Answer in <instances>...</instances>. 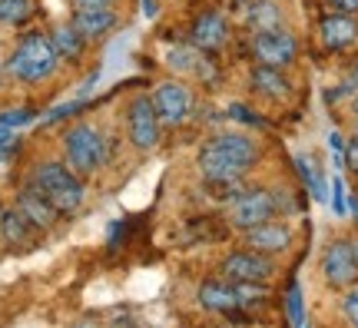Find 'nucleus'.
Here are the masks:
<instances>
[{"instance_id":"1","label":"nucleus","mask_w":358,"mask_h":328,"mask_svg":"<svg viewBox=\"0 0 358 328\" xmlns=\"http://www.w3.org/2000/svg\"><path fill=\"white\" fill-rule=\"evenodd\" d=\"M259 163V146L243 133H219V136L206 139L196 166H199V176L216 186V190H236L243 176Z\"/></svg>"},{"instance_id":"2","label":"nucleus","mask_w":358,"mask_h":328,"mask_svg":"<svg viewBox=\"0 0 358 328\" xmlns=\"http://www.w3.org/2000/svg\"><path fill=\"white\" fill-rule=\"evenodd\" d=\"M57 66H60V53L53 47L50 34L30 30L13 47L10 60H7V73L20 83H43L47 76L57 73Z\"/></svg>"},{"instance_id":"3","label":"nucleus","mask_w":358,"mask_h":328,"mask_svg":"<svg viewBox=\"0 0 358 328\" xmlns=\"http://www.w3.org/2000/svg\"><path fill=\"white\" fill-rule=\"evenodd\" d=\"M30 183L53 202L60 215H73L83 206V183L66 163H40Z\"/></svg>"},{"instance_id":"4","label":"nucleus","mask_w":358,"mask_h":328,"mask_svg":"<svg viewBox=\"0 0 358 328\" xmlns=\"http://www.w3.org/2000/svg\"><path fill=\"white\" fill-rule=\"evenodd\" d=\"M106 159V139L96 127L90 123H77L73 129H66L64 136V163L77 173L80 179L93 176Z\"/></svg>"},{"instance_id":"5","label":"nucleus","mask_w":358,"mask_h":328,"mask_svg":"<svg viewBox=\"0 0 358 328\" xmlns=\"http://www.w3.org/2000/svg\"><path fill=\"white\" fill-rule=\"evenodd\" d=\"M282 209L279 196L272 190H239L229 202V222L236 229H252L266 219H275V213Z\"/></svg>"},{"instance_id":"6","label":"nucleus","mask_w":358,"mask_h":328,"mask_svg":"<svg viewBox=\"0 0 358 328\" xmlns=\"http://www.w3.org/2000/svg\"><path fill=\"white\" fill-rule=\"evenodd\" d=\"M159 127H163V120L156 113V103L153 97H133L127 106V129H129V143L136 146L140 152H150L156 150V143H159Z\"/></svg>"},{"instance_id":"7","label":"nucleus","mask_w":358,"mask_h":328,"mask_svg":"<svg viewBox=\"0 0 358 328\" xmlns=\"http://www.w3.org/2000/svg\"><path fill=\"white\" fill-rule=\"evenodd\" d=\"M322 276L332 289H348L358 282V255L352 239H335L322 252Z\"/></svg>"},{"instance_id":"8","label":"nucleus","mask_w":358,"mask_h":328,"mask_svg":"<svg viewBox=\"0 0 358 328\" xmlns=\"http://www.w3.org/2000/svg\"><path fill=\"white\" fill-rule=\"evenodd\" d=\"M252 53H256L259 64L285 70V66L295 60L299 43H295V37L289 30H282V27H275V30H259V34H252Z\"/></svg>"},{"instance_id":"9","label":"nucleus","mask_w":358,"mask_h":328,"mask_svg":"<svg viewBox=\"0 0 358 328\" xmlns=\"http://www.w3.org/2000/svg\"><path fill=\"white\" fill-rule=\"evenodd\" d=\"M219 276L229 278V282H268V278L275 276V265H272L268 255L249 249V252L226 255L222 265H219Z\"/></svg>"},{"instance_id":"10","label":"nucleus","mask_w":358,"mask_h":328,"mask_svg":"<svg viewBox=\"0 0 358 328\" xmlns=\"http://www.w3.org/2000/svg\"><path fill=\"white\" fill-rule=\"evenodd\" d=\"M153 103H156L159 120H163V127H179V123H186V116H189V110H192V93L186 83L166 80V83L156 87Z\"/></svg>"},{"instance_id":"11","label":"nucleus","mask_w":358,"mask_h":328,"mask_svg":"<svg viewBox=\"0 0 358 328\" xmlns=\"http://www.w3.org/2000/svg\"><path fill=\"white\" fill-rule=\"evenodd\" d=\"M226 40H229V24H226V17L216 10H203L189 27V43L192 47H199L203 53H213L219 47H226Z\"/></svg>"},{"instance_id":"12","label":"nucleus","mask_w":358,"mask_h":328,"mask_svg":"<svg viewBox=\"0 0 358 328\" xmlns=\"http://www.w3.org/2000/svg\"><path fill=\"white\" fill-rule=\"evenodd\" d=\"M245 245L262 255H279L292 245V229L285 226V222L266 219V222H259V226L245 229Z\"/></svg>"},{"instance_id":"13","label":"nucleus","mask_w":358,"mask_h":328,"mask_svg":"<svg viewBox=\"0 0 358 328\" xmlns=\"http://www.w3.org/2000/svg\"><path fill=\"white\" fill-rule=\"evenodd\" d=\"M319 37L329 50H348L358 40V20L355 13H325L319 20Z\"/></svg>"},{"instance_id":"14","label":"nucleus","mask_w":358,"mask_h":328,"mask_svg":"<svg viewBox=\"0 0 358 328\" xmlns=\"http://www.w3.org/2000/svg\"><path fill=\"white\" fill-rule=\"evenodd\" d=\"M196 299L203 305L206 312H219V315H232L239 308V292H236V282L229 278H213V282H203Z\"/></svg>"},{"instance_id":"15","label":"nucleus","mask_w":358,"mask_h":328,"mask_svg":"<svg viewBox=\"0 0 358 328\" xmlns=\"http://www.w3.org/2000/svg\"><path fill=\"white\" fill-rule=\"evenodd\" d=\"M17 209H20V213L34 222V229H53V222L60 219V213L53 209V202L47 199V196H43L34 183H30L27 190L17 192Z\"/></svg>"},{"instance_id":"16","label":"nucleus","mask_w":358,"mask_h":328,"mask_svg":"<svg viewBox=\"0 0 358 328\" xmlns=\"http://www.w3.org/2000/svg\"><path fill=\"white\" fill-rule=\"evenodd\" d=\"M70 24L77 27L87 40H100L120 24V17H116L113 7H77V13L70 17Z\"/></svg>"},{"instance_id":"17","label":"nucleus","mask_w":358,"mask_h":328,"mask_svg":"<svg viewBox=\"0 0 358 328\" xmlns=\"http://www.w3.org/2000/svg\"><path fill=\"white\" fill-rule=\"evenodd\" d=\"M243 24L259 34V30H275L282 27V10L275 0H243Z\"/></svg>"},{"instance_id":"18","label":"nucleus","mask_w":358,"mask_h":328,"mask_svg":"<svg viewBox=\"0 0 358 328\" xmlns=\"http://www.w3.org/2000/svg\"><path fill=\"white\" fill-rule=\"evenodd\" d=\"M249 83H252V90L256 93H262V97H272V100H285L289 97V80L282 76L279 66H268V64H256L252 66V73H249Z\"/></svg>"},{"instance_id":"19","label":"nucleus","mask_w":358,"mask_h":328,"mask_svg":"<svg viewBox=\"0 0 358 328\" xmlns=\"http://www.w3.org/2000/svg\"><path fill=\"white\" fill-rule=\"evenodd\" d=\"M53 47H57V53H60V60H80L83 57V50H87V43L90 40L80 34L73 24H60V27H53Z\"/></svg>"},{"instance_id":"20","label":"nucleus","mask_w":358,"mask_h":328,"mask_svg":"<svg viewBox=\"0 0 358 328\" xmlns=\"http://www.w3.org/2000/svg\"><path fill=\"white\" fill-rule=\"evenodd\" d=\"M169 66L176 70V73H192V76H199V80H206L209 76V64H206V57L199 47H173L169 50Z\"/></svg>"},{"instance_id":"21","label":"nucleus","mask_w":358,"mask_h":328,"mask_svg":"<svg viewBox=\"0 0 358 328\" xmlns=\"http://www.w3.org/2000/svg\"><path fill=\"white\" fill-rule=\"evenodd\" d=\"M30 229H34V222L20 209H7L3 213V239L10 242L13 249H20V245L30 242Z\"/></svg>"},{"instance_id":"22","label":"nucleus","mask_w":358,"mask_h":328,"mask_svg":"<svg viewBox=\"0 0 358 328\" xmlns=\"http://www.w3.org/2000/svg\"><path fill=\"white\" fill-rule=\"evenodd\" d=\"M34 17V3L30 0H0V24L20 27Z\"/></svg>"},{"instance_id":"23","label":"nucleus","mask_w":358,"mask_h":328,"mask_svg":"<svg viewBox=\"0 0 358 328\" xmlns=\"http://www.w3.org/2000/svg\"><path fill=\"white\" fill-rule=\"evenodd\" d=\"M295 166L302 169V179L308 183V190H312V196H315V199H325V183H322V176L315 173V166L308 163L306 156H299V159H295Z\"/></svg>"},{"instance_id":"24","label":"nucleus","mask_w":358,"mask_h":328,"mask_svg":"<svg viewBox=\"0 0 358 328\" xmlns=\"http://www.w3.org/2000/svg\"><path fill=\"white\" fill-rule=\"evenodd\" d=\"M342 315H345L352 325H358V282L348 285L345 295H342Z\"/></svg>"},{"instance_id":"25","label":"nucleus","mask_w":358,"mask_h":328,"mask_svg":"<svg viewBox=\"0 0 358 328\" xmlns=\"http://www.w3.org/2000/svg\"><path fill=\"white\" fill-rule=\"evenodd\" d=\"M289 322L292 325H302L306 315H302V292H299V282H292V289H289Z\"/></svg>"},{"instance_id":"26","label":"nucleus","mask_w":358,"mask_h":328,"mask_svg":"<svg viewBox=\"0 0 358 328\" xmlns=\"http://www.w3.org/2000/svg\"><path fill=\"white\" fill-rule=\"evenodd\" d=\"M34 120V110H10V113H0V127H24Z\"/></svg>"},{"instance_id":"27","label":"nucleus","mask_w":358,"mask_h":328,"mask_svg":"<svg viewBox=\"0 0 358 328\" xmlns=\"http://www.w3.org/2000/svg\"><path fill=\"white\" fill-rule=\"evenodd\" d=\"M345 166L352 173H358V136H352L345 143Z\"/></svg>"},{"instance_id":"28","label":"nucleus","mask_w":358,"mask_h":328,"mask_svg":"<svg viewBox=\"0 0 358 328\" xmlns=\"http://www.w3.org/2000/svg\"><path fill=\"white\" fill-rule=\"evenodd\" d=\"M329 7L338 13H358V0H329Z\"/></svg>"},{"instance_id":"29","label":"nucleus","mask_w":358,"mask_h":328,"mask_svg":"<svg viewBox=\"0 0 358 328\" xmlns=\"http://www.w3.org/2000/svg\"><path fill=\"white\" fill-rule=\"evenodd\" d=\"M332 206H335V213L342 215L345 213V190H342V183L335 179V199H332Z\"/></svg>"},{"instance_id":"30","label":"nucleus","mask_w":358,"mask_h":328,"mask_svg":"<svg viewBox=\"0 0 358 328\" xmlns=\"http://www.w3.org/2000/svg\"><path fill=\"white\" fill-rule=\"evenodd\" d=\"M73 7H113V0H73Z\"/></svg>"},{"instance_id":"31","label":"nucleus","mask_w":358,"mask_h":328,"mask_svg":"<svg viewBox=\"0 0 358 328\" xmlns=\"http://www.w3.org/2000/svg\"><path fill=\"white\" fill-rule=\"evenodd\" d=\"M143 13H146V17H156V0H143Z\"/></svg>"},{"instance_id":"32","label":"nucleus","mask_w":358,"mask_h":328,"mask_svg":"<svg viewBox=\"0 0 358 328\" xmlns=\"http://www.w3.org/2000/svg\"><path fill=\"white\" fill-rule=\"evenodd\" d=\"M352 116H355V123H358V93H355V100H352Z\"/></svg>"},{"instance_id":"33","label":"nucleus","mask_w":358,"mask_h":328,"mask_svg":"<svg viewBox=\"0 0 358 328\" xmlns=\"http://www.w3.org/2000/svg\"><path fill=\"white\" fill-rule=\"evenodd\" d=\"M0 236H3V209H0Z\"/></svg>"},{"instance_id":"34","label":"nucleus","mask_w":358,"mask_h":328,"mask_svg":"<svg viewBox=\"0 0 358 328\" xmlns=\"http://www.w3.org/2000/svg\"><path fill=\"white\" fill-rule=\"evenodd\" d=\"M352 245H355V255H358V239H352Z\"/></svg>"}]
</instances>
